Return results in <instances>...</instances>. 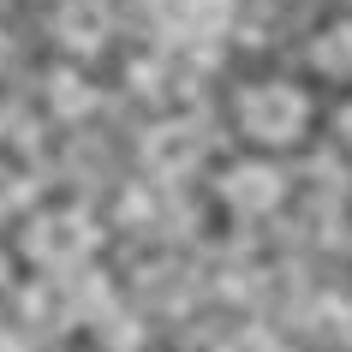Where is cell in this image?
<instances>
[{
    "label": "cell",
    "instance_id": "6da1fadb",
    "mask_svg": "<svg viewBox=\"0 0 352 352\" xmlns=\"http://www.w3.org/2000/svg\"><path fill=\"white\" fill-rule=\"evenodd\" d=\"M311 120V102L298 84H251L239 90V131L257 144H298Z\"/></svg>",
    "mask_w": 352,
    "mask_h": 352
},
{
    "label": "cell",
    "instance_id": "7a4b0ae2",
    "mask_svg": "<svg viewBox=\"0 0 352 352\" xmlns=\"http://www.w3.org/2000/svg\"><path fill=\"white\" fill-rule=\"evenodd\" d=\"M24 251H30L36 263H48V269L84 263V257L96 251V221L84 215V209H48V215H36V221H30Z\"/></svg>",
    "mask_w": 352,
    "mask_h": 352
},
{
    "label": "cell",
    "instance_id": "3957f363",
    "mask_svg": "<svg viewBox=\"0 0 352 352\" xmlns=\"http://www.w3.org/2000/svg\"><path fill=\"white\" fill-rule=\"evenodd\" d=\"M280 197H287V179L269 162H233L221 173V204L239 209V215H269Z\"/></svg>",
    "mask_w": 352,
    "mask_h": 352
},
{
    "label": "cell",
    "instance_id": "277c9868",
    "mask_svg": "<svg viewBox=\"0 0 352 352\" xmlns=\"http://www.w3.org/2000/svg\"><path fill=\"white\" fill-rule=\"evenodd\" d=\"M204 126H191V120H162V126L144 138V162L155 167V173H191V167L204 162Z\"/></svg>",
    "mask_w": 352,
    "mask_h": 352
},
{
    "label": "cell",
    "instance_id": "5b68a950",
    "mask_svg": "<svg viewBox=\"0 0 352 352\" xmlns=\"http://www.w3.org/2000/svg\"><path fill=\"white\" fill-rule=\"evenodd\" d=\"M108 30H113L108 0H66L60 19H54V36L66 42L72 54H96V48L108 42Z\"/></svg>",
    "mask_w": 352,
    "mask_h": 352
},
{
    "label": "cell",
    "instance_id": "8992f818",
    "mask_svg": "<svg viewBox=\"0 0 352 352\" xmlns=\"http://www.w3.org/2000/svg\"><path fill=\"white\" fill-rule=\"evenodd\" d=\"M311 60H316V72L346 78V72H352V19H334L329 30L311 42Z\"/></svg>",
    "mask_w": 352,
    "mask_h": 352
},
{
    "label": "cell",
    "instance_id": "52a82bcc",
    "mask_svg": "<svg viewBox=\"0 0 352 352\" xmlns=\"http://www.w3.org/2000/svg\"><path fill=\"white\" fill-rule=\"evenodd\" d=\"M48 102H54L60 120H84V113L96 108V90H90L78 72H54V84H48Z\"/></svg>",
    "mask_w": 352,
    "mask_h": 352
},
{
    "label": "cell",
    "instance_id": "ba28073f",
    "mask_svg": "<svg viewBox=\"0 0 352 352\" xmlns=\"http://www.w3.org/2000/svg\"><path fill=\"white\" fill-rule=\"evenodd\" d=\"M340 138H346V144H352V102H346V108H340Z\"/></svg>",
    "mask_w": 352,
    "mask_h": 352
}]
</instances>
